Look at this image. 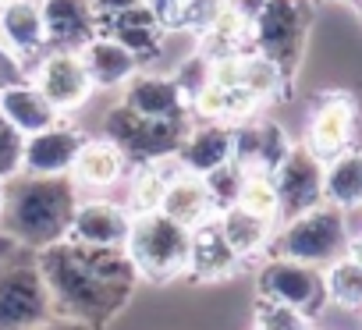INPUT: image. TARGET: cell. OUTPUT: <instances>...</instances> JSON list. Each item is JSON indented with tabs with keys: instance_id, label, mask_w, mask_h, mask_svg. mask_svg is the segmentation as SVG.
<instances>
[{
	"instance_id": "cell-32",
	"label": "cell",
	"mask_w": 362,
	"mask_h": 330,
	"mask_svg": "<svg viewBox=\"0 0 362 330\" xmlns=\"http://www.w3.org/2000/svg\"><path fill=\"white\" fill-rule=\"evenodd\" d=\"M224 11V0H181V29L206 36Z\"/></svg>"
},
{
	"instance_id": "cell-4",
	"label": "cell",
	"mask_w": 362,
	"mask_h": 330,
	"mask_svg": "<svg viewBox=\"0 0 362 330\" xmlns=\"http://www.w3.org/2000/svg\"><path fill=\"white\" fill-rule=\"evenodd\" d=\"M348 213L320 203L291 220H284V228L270 238V256H284V259H298L309 266H330L334 259H341L348 252Z\"/></svg>"
},
{
	"instance_id": "cell-7",
	"label": "cell",
	"mask_w": 362,
	"mask_h": 330,
	"mask_svg": "<svg viewBox=\"0 0 362 330\" xmlns=\"http://www.w3.org/2000/svg\"><path fill=\"white\" fill-rule=\"evenodd\" d=\"M309 33V4L305 0H267L263 11L252 18L249 47L270 57L284 75L295 71Z\"/></svg>"
},
{
	"instance_id": "cell-23",
	"label": "cell",
	"mask_w": 362,
	"mask_h": 330,
	"mask_svg": "<svg viewBox=\"0 0 362 330\" xmlns=\"http://www.w3.org/2000/svg\"><path fill=\"white\" fill-rule=\"evenodd\" d=\"M103 22H107V29H100V33H107L121 47H128L139 57V64L153 61L160 54V47H163V29H160V22L149 11L146 0L135 4V8H128V11H121V15H114V18H103Z\"/></svg>"
},
{
	"instance_id": "cell-9",
	"label": "cell",
	"mask_w": 362,
	"mask_h": 330,
	"mask_svg": "<svg viewBox=\"0 0 362 330\" xmlns=\"http://www.w3.org/2000/svg\"><path fill=\"white\" fill-rule=\"evenodd\" d=\"M29 82L50 100L57 114L78 110L96 89L78 50H43V57L29 68Z\"/></svg>"
},
{
	"instance_id": "cell-10",
	"label": "cell",
	"mask_w": 362,
	"mask_h": 330,
	"mask_svg": "<svg viewBox=\"0 0 362 330\" xmlns=\"http://www.w3.org/2000/svg\"><path fill=\"white\" fill-rule=\"evenodd\" d=\"M281 224L323 203V160L313 156L305 146H291L284 160L274 167Z\"/></svg>"
},
{
	"instance_id": "cell-3",
	"label": "cell",
	"mask_w": 362,
	"mask_h": 330,
	"mask_svg": "<svg viewBox=\"0 0 362 330\" xmlns=\"http://www.w3.org/2000/svg\"><path fill=\"white\" fill-rule=\"evenodd\" d=\"M189 249H192V231L163 217L160 210L132 217L124 252L142 281L160 284V281H174L181 273H189Z\"/></svg>"
},
{
	"instance_id": "cell-5",
	"label": "cell",
	"mask_w": 362,
	"mask_h": 330,
	"mask_svg": "<svg viewBox=\"0 0 362 330\" xmlns=\"http://www.w3.org/2000/svg\"><path fill=\"white\" fill-rule=\"evenodd\" d=\"M192 121H156V117H142L128 107H114L103 121V139H110L132 167L139 163H153L163 156H174L181 139H185Z\"/></svg>"
},
{
	"instance_id": "cell-20",
	"label": "cell",
	"mask_w": 362,
	"mask_h": 330,
	"mask_svg": "<svg viewBox=\"0 0 362 330\" xmlns=\"http://www.w3.org/2000/svg\"><path fill=\"white\" fill-rule=\"evenodd\" d=\"M160 213L170 217V220H177L181 228H189V231L199 228V224H206L210 217H217L214 199L206 192V182L199 175H192V171H181V175H174L167 182L163 199H160Z\"/></svg>"
},
{
	"instance_id": "cell-15",
	"label": "cell",
	"mask_w": 362,
	"mask_h": 330,
	"mask_svg": "<svg viewBox=\"0 0 362 330\" xmlns=\"http://www.w3.org/2000/svg\"><path fill=\"white\" fill-rule=\"evenodd\" d=\"M291 149L288 135L274 124V121H238L235 124V146H231V163L245 175L252 171H263V175H274V167L284 160V153Z\"/></svg>"
},
{
	"instance_id": "cell-6",
	"label": "cell",
	"mask_w": 362,
	"mask_h": 330,
	"mask_svg": "<svg viewBox=\"0 0 362 330\" xmlns=\"http://www.w3.org/2000/svg\"><path fill=\"white\" fill-rule=\"evenodd\" d=\"M54 316V298L36 259L22 263L11 256L0 263V330H36Z\"/></svg>"
},
{
	"instance_id": "cell-40",
	"label": "cell",
	"mask_w": 362,
	"mask_h": 330,
	"mask_svg": "<svg viewBox=\"0 0 362 330\" xmlns=\"http://www.w3.org/2000/svg\"><path fill=\"white\" fill-rule=\"evenodd\" d=\"M0 213H4V182H0Z\"/></svg>"
},
{
	"instance_id": "cell-42",
	"label": "cell",
	"mask_w": 362,
	"mask_h": 330,
	"mask_svg": "<svg viewBox=\"0 0 362 330\" xmlns=\"http://www.w3.org/2000/svg\"><path fill=\"white\" fill-rule=\"evenodd\" d=\"M0 4H4V0H0Z\"/></svg>"
},
{
	"instance_id": "cell-1",
	"label": "cell",
	"mask_w": 362,
	"mask_h": 330,
	"mask_svg": "<svg viewBox=\"0 0 362 330\" xmlns=\"http://www.w3.org/2000/svg\"><path fill=\"white\" fill-rule=\"evenodd\" d=\"M36 266L50 288L54 312L82 319L93 330L132 298L139 281L124 249H93L68 238L40 249Z\"/></svg>"
},
{
	"instance_id": "cell-13",
	"label": "cell",
	"mask_w": 362,
	"mask_h": 330,
	"mask_svg": "<svg viewBox=\"0 0 362 330\" xmlns=\"http://www.w3.org/2000/svg\"><path fill=\"white\" fill-rule=\"evenodd\" d=\"M132 231V210L110 199H82L71 228H68V242L78 245H93V249H124Z\"/></svg>"
},
{
	"instance_id": "cell-36",
	"label": "cell",
	"mask_w": 362,
	"mask_h": 330,
	"mask_svg": "<svg viewBox=\"0 0 362 330\" xmlns=\"http://www.w3.org/2000/svg\"><path fill=\"white\" fill-rule=\"evenodd\" d=\"M228 4H231V8H235V11H238V15L249 22V25H252V18L263 11V4H267V0H228Z\"/></svg>"
},
{
	"instance_id": "cell-41",
	"label": "cell",
	"mask_w": 362,
	"mask_h": 330,
	"mask_svg": "<svg viewBox=\"0 0 362 330\" xmlns=\"http://www.w3.org/2000/svg\"><path fill=\"white\" fill-rule=\"evenodd\" d=\"M358 8H362V0H358Z\"/></svg>"
},
{
	"instance_id": "cell-8",
	"label": "cell",
	"mask_w": 362,
	"mask_h": 330,
	"mask_svg": "<svg viewBox=\"0 0 362 330\" xmlns=\"http://www.w3.org/2000/svg\"><path fill=\"white\" fill-rule=\"evenodd\" d=\"M259 298L291 305L305 316H316L327 305V288H323V270L298 263V259H284V256H270L259 270Z\"/></svg>"
},
{
	"instance_id": "cell-24",
	"label": "cell",
	"mask_w": 362,
	"mask_h": 330,
	"mask_svg": "<svg viewBox=\"0 0 362 330\" xmlns=\"http://www.w3.org/2000/svg\"><path fill=\"white\" fill-rule=\"evenodd\" d=\"M238 256L231 252V245L224 242L217 220L210 217L206 224L192 228V249H189V273L203 277V281H217L238 270Z\"/></svg>"
},
{
	"instance_id": "cell-34",
	"label": "cell",
	"mask_w": 362,
	"mask_h": 330,
	"mask_svg": "<svg viewBox=\"0 0 362 330\" xmlns=\"http://www.w3.org/2000/svg\"><path fill=\"white\" fill-rule=\"evenodd\" d=\"M22 78H29L25 75V64L0 43V86H11V82H22Z\"/></svg>"
},
{
	"instance_id": "cell-25",
	"label": "cell",
	"mask_w": 362,
	"mask_h": 330,
	"mask_svg": "<svg viewBox=\"0 0 362 330\" xmlns=\"http://www.w3.org/2000/svg\"><path fill=\"white\" fill-rule=\"evenodd\" d=\"M323 203L344 213L362 206V149L348 146L323 163Z\"/></svg>"
},
{
	"instance_id": "cell-26",
	"label": "cell",
	"mask_w": 362,
	"mask_h": 330,
	"mask_svg": "<svg viewBox=\"0 0 362 330\" xmlns=\"http://www.w3.org/2000/svg\"><path fill=\"white\" fill-rule=\"evenodd\" d=\"M214 220H217L224 242L231 245V252H235L238 259H249V256L263 252V249L270 245V238H274V224L252 217V213L242 210V206H228V210H221Z\"/></svg>"
},
{
	"instance_id": "cell-39",
	"label": "cell",
	"mask_w": 362,
	"mask_h": 330,
	"mask_svg": "<svg viewBox=\"0 0 362 330\" xmlns=\"http://www.w3.org/2000/svg\"><path fill=\"white\" fill-rule=\"evenodd\" d=\"M15 252H18L15 238H11V235H4V231H0V263H8V259H11Z\"/></svg>"
},
{
	"instance_id": "cell-17",
	"label": "cell",
	"mask_w": 362,
	"mask_h": 330,
	"mask_svg": "<svg viewBox=\"0 0 362 330\" xmlns=\"http://www.w3.org/2000/svg\"><path fill=\"white\" fill-rule=\"evenodd\" d=\"M40 11L50 50H82L100 33V18L89 0H40Z\"/></svg>"
},
{
	"instance_id": "cell-19",
	"label": "cell",
	"mask_w": 362,
	"mask_h": 330,
	"mask_svg": "<svg viewBox=\"0 0 362 330\" xmlns=\"http://www.w3.org/2000/svg\"><path fill=\"white\" fill-rule=\"evenodd\" d=\"M128 171H132L128 156L110 139H86L82 149H78V156H75V163H71V175L68 178L78 185V192L82 189L103 192V189H114L117 182H124Z\"/></svg>"
},
{
	"instance_id": "cell-37",
	"label": "cell",
	"mask_w": 362,
	"mask_h": 330,
	"mask_svg": "<svg viewBox=\"0 0 362 330\" xmlns=\"http://www.w3.org/2000/svg\"><path fill=\"white\" fill-rule=\"evenodd\" d=\"M36 330H93L89 323H82V319H68V316H54L50 323H43V326H36Z\"/></svg>"
},
{
	"instance_id": "cell-12",
	"label": "cell",
	"mask_w": 362,
	"mask_h": 330,
	"mask_svg": "<svg viewBox=\"0 0 362 330\" xmlns=\"http://www.w3.org/2000/svg\"><path fill=\"white\" fill-rule=\"evenodd\" d=\"M86 135L64 121L25 135V156H22V175H36V178H61L71 175V163L82 149Z\"/></svg>"
},
{
	"instance_id": "cell-22",
	"label": "cell",
	"mask_w": 362,
	"mask_h": 330,
	"mask_svg": "<svg viewBox=\"0 0 362 330\" xmlns=\"http://www.w3.org/2000/svg\"><path fill=\"white\" fill-rule=\"evenodd\" d=\"M0 114H4L22 135H36V131H43V128L61 121V114L50 107V100L29 78L0 86Z\"/></svg>"
},
{
	"instance_id": "cell-2",
	"label": "cell",
	"mask_w": 362,
	"mask_h": 330,
	"mask_svg": "<svg viewBox=\"0 0 362 330\" xmlns=\"http://www.w3.org/2000/svg\"><path fill=\"white\" fill-rule=\"evenodd\" d=\"M78 203H82L78 185L68 175H61V178L15 175L11 182H4L0 231L11 235L18 249L40 252V249L68 238V228H71Z\"/></svg>"
},
{
	"instance_id": "cell-38",
	"label": "cell",
	"mask_w": 362,
	"mask_h": 330,
	"mask_svg": "<svg viewBox=\"0 0 362 330\" xmlns=\"http://www.w3.org/2000/svg\"><path fill=\"white\" fill-rule=\"evenodd\" d=\"M348 259H355L358 266H362V231H351V238H348V252H344Z\"/></svg>"
},
{
	"instance_id": "cell-30",
	"label": "cell",
	"mask_w": 362,
	"mask_h": 330,
	"mask_svg": "<svg viewBox=\"0 0 362 330\" xmlns=\"http://www.w3.org/2000/svg\"><path fill=\"white\" fill-rule=\"evenodd\" d=\"M242 178H245V171L238 167V163H224V167H217V171H210V175H203V182H206V192H210V199H214V210L221 213V210H228V206H235V199H238V189H242Z\"/></svg>"
},
{
	"instance_id": "cell-14",
	"label": "cell",
	"mask_w": 362,
	"mask_h": 330,
	"mask_svg": "<svg viewBox=\"0 0 362 330\" xmlns=\"http://www.w3.org/2000/svg\"><path fill=\"white\" fill-rule=\"evenodd\" d=\"M0 43L25 64L29 75V68L43 57V50H50L40 0H4L0 4Z\"/></svg>"
},
{
	"instance_id": "cell-33",
	"label": "cell",
	"mask_w": 362,
	"mask_h": 330,
	"mask_svg": "<svg viewBox=\"0 0 362 330\" xmlns=\"http://www.w3.org/2000/svg\"><path fill=\"white\" fill-rule=\"evenodd\" d=\"M206 78H210V61H206L203 54H199V57H192L185 68H181V71L174 75V82L181 86V93H185L189 100L203 89V82H206Z\"/></svg>"
},
{
	"instance_id": "cell-27",
	"label": "cell",
	"mask_w": 362,
	"mask_h": 330,
	"mask_svg": "<svg viewBox=\"0 0 362 330\" xmlns=\"http://www.w3.org/2000/svg\"><path fill=\"white\" fill-rule=\"evenodd\" d=\"M323 288H327V302L341 309H362V266L355 259L341 256L330 266H323Z\"/></svg>"
},
{
	"instance_id": "cell-31",
	"label": "cell",
	"mask_w": 362,
	"mask_h": 330,
	"mask_svg": "<svg viewBox=\"0 0 362 330\" xmlns=\"http://www.w3.org/2000/svg\"><path fill=\"white\" fill-rule=\"evenodd\" d=\"M22 156H25V135L0 114V182H11L22 175Z\"/></svg>"
},
{
	"instance_id": "cell-28",
	"label": "cell",
	"mask_w": 362,
	"mask_h": 330,
	"mask_svg": "<svg viewBox=\"0 0 362 330\" xmlns=\"http://www.w3.org/2000/svg\"><path fill=\"white\" fill-rule=\"evenodd\" d=\"M235 206L249 210V213H252V217H259V220L277 224V220H281V203H277V185H274V175H263V171L245 175V178H242V189H238Z\"/></svg>"
},
{
	"instance_id": "cell-18",
	"label": "cell",
	"mask_w": 362,
	"mask_h": 330,
	"mask_svg": "<svg viewBox=\"0 0 362 330\" xmlns=\"http://www.w3.org/2000/svg\"><path fill=\"white\" fill-rule=\"evenodd\" d=\"M231 146H235V124H224V121H199V124H189L185 139L177 146V163L192 175H210L217 167L231 160Z\"/></svg>"
},
{
	"instance_id": "cell-11",
	"label": "cell",
	"mask_w": 362,
	"mask_h": 330,
	"mask_svg": "<svg viewBox=\"0 0 362 330\" xmlns=\"http://www.w3.org/2000/svg\"><path fill=\"white\" fill-rule=\"evenodd\" d=\"M351 135H355V100L344 93H327L313 107L309 131H305L302 146L327 163L330 156H337L351 146Z\"/></svg>"
},
{
	"instance_id": "cell-35",
	"label": "cell",
	"mask_w": 362,
	"mask_h": 330,
	"mask_svg": "<svg viewBox=\"0 0 362 330\" xmlns=\"http://www.w3.org/2000/svg\"><path fill=\"white\" fill-rule=\"evenodd\" d=\"M89 4H93L96 18L103 22V18H114V15H121V11H128V8L142 4V0H89Z\"/></svg>"
},
{
	"instance_id": "cell-16",
	"label": "cell",
	"mask_w": 362,
	"mask_h": 330,
	"mask_svg": "<svg viewBox=\"0 0 362 330\" xmlns=\"http://www.w3.org/2000/svg\"><path fill=\"white\" fill-rule=\"evenodd\" d=\"M121 107L142 114V117H156V121H189V96L181 93V86L174 78L163 75H132L124 82V96Z\"/></svg>"
},
{
	"instance_id": "cell-29",
	"label": "cell",
	"mask_w": 362,
	"mask_h": 330,
	"mask_svg": "<svg viewBox=\"0 0 362 330\" xmlns=\"http://www.w3.org/2000/svg\"><path fill=\"white\" fill-rule=\"evenodd\" d=\"M309 319L313 316H305L291 305L270 302V298H259V305H256V330H313Z\"/></svg>"
},
{
	"instance_id": "cell-21",
	"label": "cell",
	"mask_w": 362,
	"mask_h": 330,
	"mask_svg": "<svg viewBox=\"0 0 362 330\" xmlns=\"http://www.w3.org/2000/svg\"><path fill=\"white\" fill-rule=\"evenodd\" d=\"M78 54H82V64L96 89H117L132 75H139V57L107 33H96Z\"/></svg>"
}]
</instances>
